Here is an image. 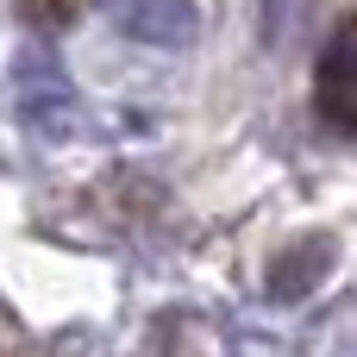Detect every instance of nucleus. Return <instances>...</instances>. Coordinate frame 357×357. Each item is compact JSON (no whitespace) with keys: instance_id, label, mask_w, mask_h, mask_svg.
<instances>
[{"instance_id":"nucleus-1","label":"nucleus","mask_w":357,"mask_h":357,"mask_svg":"<svg viewBox=\"0 0 357 357\" xmlns=\"http://www.w3.org/2000/svg\"><path fill=\"white\" fill-rule=\"evenodd\" d=\"M320 119L333 132H357V19H345L320 56V82H314Z\"/></svg>"},{"instance_id":"nucleus-2","label":"nucleus","mask_w":357,"mask_h":357,"mask_svg":"<svg viewBox=\"0 0 357 357\" xmlns=\"http://www.w3.org/2000/svg\"><path fill=\"white\" fill-rule=\"evenodd\" d=\"M333 238H295L276 264H270V295L276 301H307L326 276H333Z\"/></svg>"}]
</instances>
